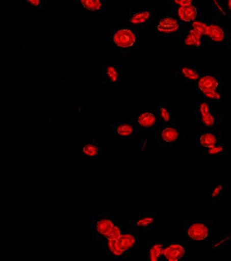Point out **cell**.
<instances>
[{
    "label": "cell",
    "instance_id": "cell-1",
    "mask_svg": "<svg viewBox=\"0 0 231 261\" xmlns=\"http://www.w3.org/2000/svg\"><path fill=\"white\" fill-rule=\"evenodd\" d=\"M214 103L198 101L194 103V124L195 130H219L222 132L223 116L219 111L213 110Z\"/></svg>",
    "mask_w": 231,
    "mask_h": 261
},
{
    "label": "cell",
    "instance_id": "cell-2",
    "mask_svg": "<svg viewBox=\"0 0 231 261\" xmlns=\"http://www.w3.org/2000/svg\"><path fill=\"white\" fill-rule=\"evenodd\" d=\"M194 89L204 101L213 103L223 101V80L215 73H203L194 83Z\"/></svg>",
    "mask_w": 231,
    "mask_h": 261
},
{
    "label": "cell",
    "instance_id": "cell-3",
    "mask_svg": "<svg viewBox=\"0 0 231 261\" xmlns=\"http://www.w3.org/2000/svg\"><path fill=\"white\" fill-rule=\"evenodd\" d=\"M139 33L138 30L132 28H117L113 30L111 41L113 46L117 47L123 54L128 55L139 45Z\"/></svg>",
    "mask_w": 231,
    "mask_h": 261
},
{
    "label": "cell",
    "instance_id": "cell-4",
    "mask_svg": "<svg viewBox=\"0 0 231 261\" xmlns=\"http://www.w3.org/2000/svg\"><path fill=\"white\" fill-rule=\"evenodd\" d=\"M213 236V223L211 221L186 222L185 238L187 241H210Z\"/></svg>",
    "mask_w": 231,
    "mask_h": 261
},
{
    "label": "cell",
    "instance_id": "cell-5",
    "mask_svg": "<svg viewBox=\"0 0 231 261\" xmlns=\"http://www.w3.org/2000/svg\"><path fill=\"white\" fill-rule=\"evenodd\" d=\"M189 24L182 22L173 15L167 13L160 18L157 25L158 36L170 38L184 34Z\"/></svg>",
    "mask_w": 231,
    "mask_h": 261
},
{
    "label": "cell",
    "instance_id": "cell-6",
    "mask_svg": "<svg viewBox=\"0 0 231 261\" xmlns=\"http://www.w3.org/2000/svg\"><path fill=\"white\" fill-rule=\"evenodd\" d=\"M158 132L157 142L162 147H171L178 144L185 137V130L175 124L162 125Z\"/></svg>",
    "mask_w": 231,
    "mask_h": 261
},
{
    "label": "cell",
    "instance_id": "cell-7",
    "mask_svg": "<svg viewBox=\"0 0 231 261\" xmlns=\"http://www.w3.org/2000/svg\"><path fill=\"white\" fill-rule=\"evenodd\" d=\"M168 4L171 10L168 13L175 15L182 22L189 24L196 20L202 18L203 9L197 2H194L191 5L185 7L173 5L169 1Z\"/></svg>",
    "mask_w": 231,
    "mask_h": 261
},
{
    "label": "cell",
    "instance_id": "cell-8",
    "mask_svg": "<svg viewBox=\"0 0 231 261\" xmlns=\"http://www.w3.org/2000/svg\"><path fill=\"white\" fill-rule=\"evenodd\" d=\"M211 19L207 28V36L204 38V43L209 45L220 46L225 44L230 39V33L223 24L215 22Z\"/></svg>",
    "mask_w": 231,
    "mask_h": 261
},
{
    "label": "cell",
    "instance_id": "cell-9",
    "mask_svg": "<svg viewBox=\"0 0 231 261\" xmlns=\"http://www.w3.org/2000/svg\"><path fill=\"white\" fill-rule=\"evenodd\" d=\"M116 221L106 213H96L93 217V229L94 236L98 241L106 238L114 227Z\"/></svg>",
    "mask_w": 231,
    "mask_h": 261
},
{
    "label": "cell",
    "instance_id": "cell-10",
    "mask_svg": "<svg viewBox=\"0 0 231 261\" xmlns=\"http://www.w3.org/2000/svg\"><path fill=\"white\" fill-rule=\"evenodd\" d=\"M223 142L222 132L219 130H196L194 146L198 149H207Z\"/></svg>",
    "mask_w": 231,
    "mask_h": 261
},
{
    "label": "cell",
    "instance_id": "cell-11",
    "mask_svg": "<svg viewBox=\"0 0 231 261\" xmlns=\"http://www.w3.org/2000/svg\"><path fill=\"white\" fill-rule=\"evenodd\" d=\"M203 65L177 64L175 65V76L186 84H194L203 73Z\"/></svg>",
    "mask_w": 231,
    "mask_h": 261
},
{
    "label": "cell",
    "instance_id": "cell-12",
    "mask_svg": "<svg viewBox=\"0 0 231 261\" xmlns=\"http://www.w3.org/2000/svg\"><path fill=\"white\" fill-rule=\"evenodd\" d=\"M159 216L153 213H139L135 220L131 222L130 229L138 233L150 232L158 225Z\"/></svg>",
    "mask_w": 231,
    "mask_h": 261
},
{
    "label": "cell",
    "instance_id": "cell-13",
    "mask_svg": "<svg viewBox=\"0 0 231 261\" xmlns=\"http://www.w3.org/2000/svg\"><path fill=\"white\" fill-rule=\"evenodd\" d=\"M129 25L136 29H144L149 26L150 21L155 19L157 12L155 9H139L130 12Z\"/></svg>",
    "mask_w": 231,
    "mask_h": 261
},
{
    "label": "cell",
    "instance_id": "cell-14",
    "mask_svg": "<svg viewBox=\"0 0 231 261\" xmlns=\"http://www.w3.org/2000/svg\"><path fill=\"white\" fill-rule=\"evenodd\" d=\"M138 130L134 121L129 120L116 121L111 125L112 136L116 139L136 138Z\"/></svg>",
    "mask_w": 231,
    "mask_h": 261
},
{
    "label": "cell",
    "instance_id": "cell-15",
    "mask_svg": "<svg viewBox=\"0 0 231 261\" xmlns=\"http://www.w3.org/2000/svg\"><path fill=\"white\" fill-rule=\"evenodd\" d=\"M134 123L138 129L145 130H158L161 125L157 113L150 111L139 112L135 117Z\"/></svg>",
    "mask_w": 231,
    "mask_h": 261
},
{
    "label": "cell",
    "instance_id": "cell-16",
    "mask_svg": "<svg viewBox=\"0 0 231 261\" xmlns=\"http://www.w3.org/2000/svg\"><path fill=\"white\" fill-rule=\"evenodd\" d=\"M186 254L185 241H172L167 243L163 254V259L178 261L184 259Z\"/></svg>",
    "mask_w": 231,
    "mask_h": 261
},
{
    "label": "cell",
    "instance_id": "cell-17",
    "mask_svg": "<svg viewBox=\"0 0 231 261\" xmlns=\"http://www.w3.org/2000/svg\"><path fill=\"white\" fill-rule=\"evenodd\" d=\"M140 238L139 233L130 229L128 231L122 232L117 240L116 244L120 249L130 253L136 250L139 246Z\"/></svg>",
    "mask_w": 231,
    "mask_h": 261
},
{
    "label": "cell",
    "instance_id": "cell-18",
    "mask_svg": "<svg viewBox=\"0 0 231 261\" xmlns=\"http://www.w3.org/2000/svg\"><path fill=\"white\" fill-rule=\"evenodd\" d=\"M77 6L82 8L88 18L101 15L102 4L100 0H79L76 1Z\"/></svg>",
    "mask_w": 231,
    "mask_h": 261
},
{
    "label": "cell",
    "instance_id": "cell-19",
    "mask_svg": "<svg viewBox=\"0 0 231 261\" xmlns=\"http://www.w3.org/2000/svg\"><path fill=\"white\" fill-rule=\"evenodd\" d=\"M157 115L161 125L175 124L177 120L176 112L168 108L167 104L161 102L157 106Z\"/></svg>",
    "mask_w": 231,
    "mask_h": 261
},
{
    "label": "cell",
    "instance_id": "cell-20",
    "mask_svg": "<svg viewBox=\"0 0 231 261\" xmlns=\"http://www.w3.org/2000/svg\"><path fill=\"white\" fill-rule=\"evenodd\" d=\"M102 245L107 254L115 259H125L130 256V253L120 249L116 244V240L104 239L101 241Z\"/></svg>",
    "mask_w": 231,
    "mask_h": 261
},
{
    "label": "cell",
    "instance_id": "cell-21",
    "mask_svg": "<svg viewBox=\"0 0 231 261\" xmlns=\"http://www.w3.org/2000/svg\"><path fill=\"white\" fill-rule=\"evenodd\" d=\"M104 80L110 84H117L121 80L120 64L104 65L102 67Z\"/></svg>",
    "mask_w": 231,
    "mask_h": 261
},
{
    "label": "cell",
    "instance_id": "cell-22",
    "mask_svg": "<svg viewBox=\"0 0 231 261\" xmlns=\"http://www.w3.org/2000/svg\"><path fill=\"white\" fill-rule=\"evenodd\" d=\"M168 241L164 240L151 241L147 245L148 257L149 260L158 261L163 259V251Z\"/></svg>",
    "mask_w": 231,
    "mask_h": 261
},
{
    "label": "cell",
    "instance_id": "cell-23",
    "mask_svg": "<svg viewBox=\"0 0 231 261\" xmlns=\"http://www.w3.org/2000/svg\"><path fill=\"white\" fill-rule=\"evenodd\" d=\"M213 17L212 19L215 20H223L226 18V16L230 15V1H225L224 2L220 0H215L212 2Z\"/></svg>",
    "mask_w": 231,
    "mask_h": 261
},
{
    "label": "cell",
    "instance_id": "cell-24",
    "mask_svg": "<svg viewBox=\"0 0 231 261\" xmlns=\"http://www.w3.org/2000/svg\"><path fill=\"white\" fill-rule=\"evenodd\" d=\"M102 143L99 141L84 139L83 152L86 158H99L102 154Z\"/></svg>",
    "mask_w": 231,
    "mask_h": 261
},
{
    "label": "cell",
    "instance_id": "cell-25",
    "mask_svg": "<svg viewBox=\"0 0 231 261\" xmlns=\"http://www.w3.org/2000/svg\"><path fill=\"white\" fill-rule=\"evenodd\" d=\"M184 43L186 46L199 47L204 44V38L195 30L187 28L184 34Z\"/></svg>",
    "mask_w": 231,
    "mask_h": 261
},
{
    "label": "cell",
    "instance_id": "cell-26",
    "mask_svg": "<svg viewBox=\"0 0 231 261\" xmlns=\"http://www.w3.org/2000/svg\"><path fill=\"white\" fill-rule=\"evenodd\" d=\"M203 156L207 158H217L228 154V148L223 142L204 150Z\"/></svg>",
    "mask_w": 231,
    "mask_h": 261
},
{
    "label": "cell",
    "instance_id": "cell-27",
    "mask_svg": "<svg viewBox=\"0 0 231 261\" xmlns=\"http://www.w3.org/2000/svg\"><path fill=\"white\" fill-rule=\"evenodd\" d=\"M230 245V231L223 232L221 237L213 243L212 249L215 250H221L227 249Z\"/></svg>",
    "mask_w": 231,
    "mask_h": 261
},
{
    "label": "cell",
    "instance_id": "cell-28",
    "mask_svg": "<svg viewBox=\"0 0 231 261\" xmlns=\"http://www.w3.org/2000/svg\"><path fill=\"white\" fill-rule=\"evenodd\" d=\"M211 19L204 20L203 17L201 19L196 20L189 24L188 28L195 30L204 38L207 36V28Z\"/></svg>",
    "mask_w": 231,
    "mask_h": 261
},
{
    "label": "cell",
    "instance_id": "cell-29",
    "mask_svg": "<svg viewBox=\"0 0 231 261\" xmlns=\"http://www.w3.org/2000/svg\"><path fill=\"white\" fill-rule=\"evenodd\" d=\"M223 198V191L222 186L215 185L212 187V192L208 196V199L213 202H217Z\"/></svg>",
    "mask_w": 231,
    "mask_h": 261
},
{
    "label": "cell",
    "instance_id": "cell-30",
    "mask_svg": "<svg viewBox=\"0 0 231 261\" xmlns=\"http://www.w3.org/2000/svg\"><path fill=\"white\" fill-rule=\"evenodd\" d=\"M121 224L118 223V222L116 221L114 227H113L111 232L109 233L104 239H108V240H117L121 236Z\"/></svg>",
    "mask_w": 231,
    "mask_h": 261
},
{
    "label": "cell",
    "instance_id": "cell-31",
    "mask_svg": "<svg viewBox=\"0 0 231 261\" xmlns=\"http://www.w3.org/2000/svg\"><path fill=\"white\" fill-rule=\"evenodd\" d=\"M194 2L193 0H174L170 3L177 6L185 7L191 5Z\"/></svg>",
    "mask_w": 231,
    "mask_h": 261
},
{
    "label": "cell",
    "instance_id": "cell-32",
    "mask_svg": "<svg viewBox=\"0 0 231 261\" xmlns=\"http://www.w3.org/2000/svg\"><path fill=\"white\" fill-rule=\"evenodd\" d=\"M29 6L33 9H41L42 7V2L41 0H27L25 1Z\"/></svg>",
    "mask_w": 231,
    "mask_h": 261
}]
</instances>
